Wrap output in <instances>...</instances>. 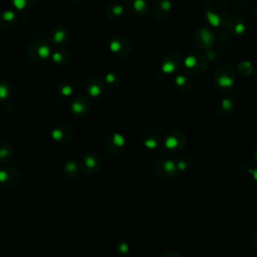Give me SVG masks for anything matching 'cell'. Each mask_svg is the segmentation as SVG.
<instances>
[{"label":"cell","mask_w":257,"mask_h":257,"mask_svg":"<svg viewBox=\"0 0 257 257\" xmlns=\"http://www.w3.org/2000/svg\"><path fill=\"white\" fill-rule=\"evenodd\" d=\"M227 15L226 5L222 0H211L207 5V17L214 26L223 24Z\"/></svg>","instance_id":"obj_1"},{"label":"cell","mask_w":257,"mask_h":257,"mask_svg":"<svg viewBox=\"0 0 257 257\" xmlns=\"http://www.w3.org/2000/svg\"><path fill=\"white\" fill-rule=\"evenodd\" d=\"M155 170L158 177L166 182L175 181L179 175L177 165L171 160H159L155 165Z\"/></svg>","instance_id":"obj_2"},{"label":"cell","mask_w":257,"mask_h":257,"mask_svg":"<svg viewBox=\"0 0 257 257\" xmlns=\"http://www.w3.org/2000/svg\"><path fill=\"white\" fill-rule=\"evenodd\" d=\"M79 170L82 174H94L102 166V159L98 153L89 152L84 154L79 161Z\"/></svg>","instance_id":"obj_3"},{"label":"cell","mask_w":257,"mask_h":257,"mask_svg":"<svg viewBox=\"0 0 257 257\" xmlns=\"http://www.w3.org/2000/svg\"><path fill=\"white\" fill-rule=\"evenodd\" d=\"M21 181V174L18 170L11 166H3L0 168V184L3 186L12 188L17 186Z\"/></svg>","instance_id":"obj_4"},{"label":"cell","mask_w":257,"mask_h":257,"mask_svg":"<svg viewBox=\"0 0 257 257\" xmlns=\"http://www.w3.org/2000/svg\"><path fill=\"white\" fill-rule=\"evenodd\" d=\"M187 144V137L183 132L173 131L168 133L164 139V145L168 150L178 151L182 150Z\"/></svg>","instance_id":"obj_5"},{"label":"cell","mask_w":257,"mask_h":257,"mask_svg":"<svg viewBox=\"0 0 257 257\" xmlns=\"http://www.w3.org/2000/svg\"><path fill=\"white\" fill-rule=\"evenodd\" d=\"M126 147L125 138L118 133H112L106 137V148L110 155L118 156L124 152Z\"/></svg>","instance_id":"obj_6"},{"label":"cell","mask_w":257,"mask_h":257,"mask_svg":"<svg viewBox=\"0 0 257 257\" xmlns=\"http://www.w3.org/2000/svg\"><path fill=\"white\" fill-rule=\"evenodd\" d=\"M215 82L221 89H228L234 82V74L231 67L220 66L215 72Z\"/></svg>","instance_id":"obj_7"},{"label":"cell","mask_w":257,"mask_h":257,"mask_svg":"<svg viewBox=\"0 0 257 257\" xmlns=\"http://www.w3.org/2000/svg\"><path fill=\"white\" fill-rule=\"evenodd\" d=\"M110 46L112 51L116 53L118 56H126L129 54V52L131 51V45L130 42L126 39V38L122 36H116L110 40Z\"/></svg>","instance_id":"obj_8"},{"label":"cell","mask_w":257,"mask_h":257,"mask_svg":"<svg viewBox=\"0 0 257 257\" xmlns=\"http://www.w3.org/2000/svg\"><path fill=\"white\" fill-rule=\"evenodd\" d=\"M51 138L57 143H70L74 138V132L67 126H57L51 131Z\"/></svg>","instance_id":"obj_9"},{"label":"cell","mask_w":257,"mask_h":257,"mask_svg":"<svg viewBox=\"0 0 257 257\" xmlns=\"http://www.w3.org/2000/svg\"><path fill=\"white\" fill-rule=\"evenodd\" d=\"M90 110V103L89 99L84 97L75 98L71 102V110L78 118H83L89 114Z\"/></svg>","instance_id":"obj_10"},{"label":"cell","mask_w":257,"mask_h":257,"mask_svg":"<svg viewBox=\"0 0 257 257\" xmlns=\"http://www.w3.org/2000/svg\"><path fill=\"white\" fill-rule=\"evenodd\" d=\"M181 64V56L176 52H171L165 56L163 61V70L167 74H173Z\"/></svg>","instance_id":"obj_11"},{"label":"cell","mask_w":257,"mask_h":257,"mask_svg":"<svg viewBox=\"0 0 257 257\" xmlns=\"http://www.w3.org/2000/svg\"><path fill=\"white\" fill-rule=\"evenodd\" d=\"M126 7L130 12L137 16L145 15L149 11V3L147 0H128Z\"/></svg>","instance_id":"obj_12"},{"label":"cell","mask_w":257,"mask_h":257,"mask_svg":"<svg viewBox=\"0 0 257 257\" xmlns=\"http://www.w3.org/2000/svg\"><path fill=\"white\" fill-rule=\"evenodd\" d=\"M196 44L203 48H209L214 41V36L212 35L210 30L206 28H202L196 33Z\"/></svg>","instance_id":"obj_13"},{"label":"cell","mask_w":257,"mask_h":257,"mask_svg":"<svg viewBox=\"0 0 257 257\" xmlns=\"http://www.w3.org/2000/svg\"><path fill=\"white\" fill-rule=\"evenodd\" d=\"M199 59H200V55H197V56L192 55L186 61V67L188 68V70H191L190 74L194 75H196L198 74H202V71L205 67V62L199 64Z\"/></svg>","instance_id":"obj_14"},{"label":"cell","mask_w":257,"mask_h":257,"mask_svg":"<svg viewBox=\"0 0 257 257\" xmlns=\"http://www.w3.org/2000/svg\"><path fill=\"white\" fill-rule=\"evenodd\" d=\"M14 150L8 143L0 144V164L5 165L13 158Z\"/></svg>","instance_id":"obj_15"},{"label":"cell","mask_w":257,"mask_h":257,"mask_svg":"<svg viewBox=\"0 0 257 257\" xmlns=\"http://www.w3.org/2000/svg\"><path fill=\"white\" fill-rule=\"evenodd\" d=\"M172 9V3L170 0H160L156 4L155 13L158 17L164 18L169 14Z\"/></svg>","instance_id":"obj_16"},{"label":"cell","mask_w":257,"mask_h":257,"mask_svg":"<svg viewBox=\"0 0 257 257\" xmlns=\"http://www.w3.org/2000/svg\"><path fill=\"white\" fill-rule=\"evenodd\" d=\"M217 109L219 110V113L222 114H228L231 113L233 109V102L230 98L224 97L219 99V102L217 103Z\"/></svg>","instance_id":"obj_17"},{"label":"cell","mask_w":257,"mask_h":257,"mask_svg":"<svg viewBox=\"0 0 257 257\" xmlns=\"http://www.w3.org/2000/svg\"><path fill=\"white\" fill-rule=\"evenodd\" d=\"M64 174L70 178H76L78 177V175L80 174L79 166L74 161H70V162L66 163L63 167Z\"/></svg>","instance_id":"obj_18"},{"label":"cell","mask_w":257,"mask_h":257,"mask_svg":"<svg viewBox=\"0 0 257 257\" xmlns=\"http://www.w3.org/2000/svg\"><path fill=\"white\" fill-rule=\"evenodd\" d=\"M122 13H124V8H122V6L118 4L110 5L106 9V14L110 18H118L122 16Z\"/></svg>","instance_id":"obj_19"},{"label":"cell","mask_w":257,"mask_h":257,"mask_svg":"<svg viewBox=\"0 0 257 257\" xmlns=\"http://www.w3.org/2000/svg\"><path fill=\"white\" fill-rule=\"evenodd\" d=\"M228 24H229V27L232 28V32L234 34H241L245 30V24L237 18L232 19Z\"/></svg>","instance_id":"obj_20"},{"label":"cell","mask_w":257,"mask_h":257,"mask_svg":"<svg viewBox=\"0 0 257 257\" xmlns=\"http://www.w3.org/2000/svg\"><path fill=\"white\" fill-rule=\"evenodd\" d=\"M176 86H177L178 89L181 91H183V93L188 91L191 87L189 79L184 75H179L178 78H176Z\"/></svg>","instance_id":"obj_21"},{"label":"cell","mask_w":257,"mask_h":257,"mask_svg":"<svg viewBox=\"0 0 257 257\" xmlns=\"http://www.w3.org/2000/svg\"><path fill=\"white\" fill-rule=\"evenodd\" d=\"M106 83H108L110 87H116V86H118V84L121 83L122 78H121V75L118 74V72H112V74H110L106 75Z\"/></svg>","instance_id":"obj_22"},{"label":"cell","mask_w":257,"mask_h":257,"mask_svg":"<svg viewBox=\"0 0 257 257\" xmlns=\"http://www.w3.org/2000/svg\"><path fill=\"white\" fill-rule=\"evenodd\" d=\"M87 91H89V94L90 95H93V97H98V95L102 94V83L95 82H90L89 84V86H87Z\"/></svg>","instance_id":"obj_23"},{"label":"cell","mask_w":257,"mask_h":257,"mask_svg":"<svg viewBox=\"0 0 257 257\" xmlns=\"http://www.w3.org/2000/svg\"><path fill=\"white\" fill-rule=\"evenodd\" d=\"M144 144L147 148L151 149V150H154V149L159 147L160 140H159V138L156 137V136H149L147 139L144 141Z\"/></svg>","instance_id":"obj_24"},{"label":"cell","mask_w":257,"mask_h":257,"mask_svg":"<svg viewBox=\"0 0 257 257\" xmlns=\"http://www.w3.org/2000/svg\"><path fill=\"white\" fill-rule=\"evenodd\" d=\"M190 164H191V159L189 158V156H183L179 159L178 163L176 165H177L179 172H181V171L187 170L190 167Z\"/></svg>","instance_id":"obj_25"},{"label":"cell","mask_w":257,"mask_h":257,"mask_svg":"<svg viewBox=\"0 0 257 257\" xmlns=\"http://www.w3.org/2000/svg\"><path fill=\"white\" fill-rule=\"evenodd\" d=\"M9 94V87L7 83L0 82V99H6Z\"/></svg>","instance_id":"obj_26"},{"label":"cell","mask_w":257,"mask_h":257,"mask_svg":"<svg viewBox=\"0 0 257 257\" xmlns=\"http://www.w3.org/2000/svg\"><path fill=\"white\" fill-rule=\"evenodd\" d=\"M117 250L120 252L121 254H126V252H128V245H126L125 242L118 243L117 245Z\"/></svg>","instance_id":"obj_27"},{"label":"cell","mask_w":257,"mask_h":257,"mask_svg":"<svg viewBox=\"0 0 257 257\" xmlns=\"http://www.w3.org/2000/svg\"><path fill=\"white\" fill-rule=\"evenodd\" d=\"M60 93L63 95H66V97H67V95H70L72 93V89L70 86H67V84H64L60 89Z\"/></svg>","instance_id":"obj_28"},{"label":"cell","mask_w":257,"mask_h":257,"mask_svg":"<svg viewBox=\"0 0 257 257\" xmlns=\"http://www.w3.org/2000/svg\"><path fill=\"white\" fill-rule=\"evenodd\" d=\"M247 174L251 175L252 178L257 182V167H255V168H247Z\"/></svg>","instance_id":"obj_29"},{"label":"cell","mask_w":257,"mask_h":257,"mask_svg":"<svg viewBox=\"0 0 257 257\" xmlns=\"http://www.w3.org/2000/svg\"><path fill=\"white\" fill-rule=\"evenodd\" d=\"M64 38V32L63 31H58L55 32V36L53 37V40L55 42H61Z\"/></svg>","instance_id":"obj_30"},{"label":"cell","mask_w":257,"mask_h":257,"mask_svg":"<svg viewBox=\"0 0 257 257\" xmlns=\"http://www.w3.org/2000/svg\"><path fill=\"white\" fill-rule=\"evenodd\" d=\"M251 243L254 244V246H257V230H255L253 232L252 236H251Z\"/></svg>","instance_id":"obj_31"},{"label":"cell","mask_w":257,"mask_h":257,"mask_svg":"<svg viewBox=\"0 0 257 257\" xmlns=\"http://www.w3.org/2000/svg\"><path fill=\"white\" fill-rule=\"evenodd\" d=\"M163 257H182V256L178 254L177 252H170V253H167V254L164 255Z\"/></svg>","instance_id":"obj_32"},{"label":"cell","mask_w":257,"mask_h":257,"mask_svg":"<svg viewBox=\"0 0 257 257\" xmlns=\"http://www.w3.org/2000/svg\"><path fill=\"white\" fill-rule=\"evenodd\" d=\"M254 159L257 161V148H256V150H255V152H254Z\"/></svg>","instance_id":"obj_33"}]
</instances>
